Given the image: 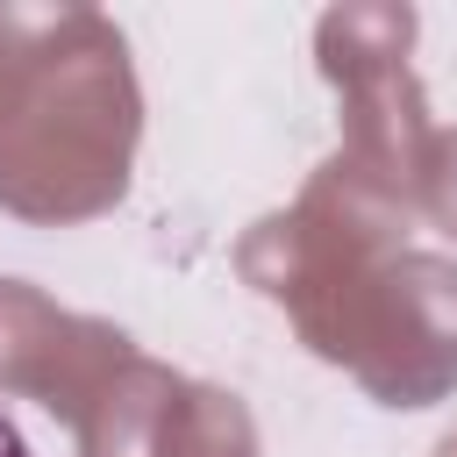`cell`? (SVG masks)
I'll return each instance as SVG.
<instances>
[{"label":"cell","instance_id":"1","mask_svg":"<svg viewBox=\"0 0 457 457\" xmlns=\"http://www.w3.org/2000/svg\"><path fill=\"white\" fill-rule=\"evenodd\" d=\"M0 457H36V450H29V443H21V428H14V421H7V414H0Z\"/></svg>","mask_w":457,"mask_h":457}]
</instances>
